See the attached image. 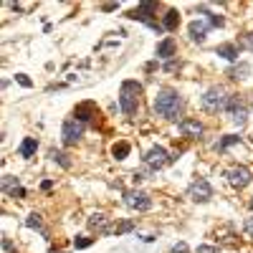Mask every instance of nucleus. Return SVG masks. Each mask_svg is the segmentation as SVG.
<instances>
[{
    "instance_id": "obj_1",
    "label": "nucleus",
    "mask_w": 253,
    "mask_h": 253,
    "mask_svg": "<svg viewBox=\"0 0 253 253\" xmlns=\"http://www.w3.org/2000/svg\"><path fill=\"white\" fill-rule=\"evenodd\" d=\"M155 112L165 119H177L182 112V96L175 89H162L155 96Z\"/></svg>"
},
{
    "instance_id": "obj_2",
    "label": "nucleus",
    "mask_w": 253,
    "mask_h": 253,
    "mask_svg": "<svg viewBox=\"0 0 253 253\" xmlns=\"http://www.w3.org/2000/svg\"><path fill=\"white\" fill-rule=\"evenodd\" d=\"M139 94H142V86L137 81H124L122 89H119V107L126 117H132L139 107Z\"/></svg>"
},
{
    "instance_id": "obj_3",
    "label": "nucleus",
    "mask_w": 253,
    "mask_h": 253,
    "mask_svg": "<svg viewBox=\"0 0 253 253\" xmlns=\"http://www.w3.org/2000/svg\"><path fill=\"white\" fill-rule=\"evenodd\" d=\"M200 104H203L205 112H223L225 104H228V96H225V91H223L220 86H213V89H208V91L203 94Z\"/></svg>"
},
{
    "instance_id": "obj_4",
    "label": "nucleus",
    "mask_w": 253,
    "mask_h": 253,
    "mask_svg": "<svg viewBox=\"0 0 253 253\" xmlns=\"http://www.w3.org/2000/svg\"><path fill=\"white\" fill-rule=\"evenodd\" d=\"M225 180H228V185H233L236 190H241V187H246L253 180V175H251L248 167L233 165V167H228V170H225Z\"/></svg>"
},
{
    "instance_id": "obj_5",
    "label": "nucleus",
    "mask_w": 253,
    "mask_h": 253,
    "mask_svg": "<svg viewBox=\"0 0 253 253\" xmlns=\"http://www.w3.org/2000/svg\"><path fill=\"white\" fill-rule=\"evenodd\" d=\"M124 205L132 208V210H139V213H144V210L152 208V200L147 193H142V190H126L124 193Z\"/></svg>"
},
{
    "instance_id": "obj_6",
    "label": "nucleus",
    "mask_w": 253,
    "mask_h": 253,
    "mask_svg": "<svg viewBox=\"0 0 253 253\" xmlns=\"http://www.w3.org/2000/svg\"><path fill=\"white\" fill-rule=\"evenodd\" d=\"M187 198L195 200V203H208L210 198H213V187H210V182L205 177H198L193 185L187 187Z\"/></svg>"
},
{
    "instance_id": "obj_7",
    "label": "nucleus",
    "mask_w": 253,
    "mask_h": 253,
    "mask_svg": "<svg viewBox=\"0 0 253 253\" xmlns=\"http://www.w3.org/2000/svg\"><path fill=\"white\" fill-rule=\"evenodd\" d=\"M61 137H63V144H76L84 137V122L66 119L63 122V129H61Z\"/></svg>"
},
{
    "instance_id": "obj_8",
    "label": "nucleus",
    "mask_w": 253,
    "mask_h": 253,
    "mask_svg": "<svg viewBox=\"0 0 253 253\" xmlns=\"http://www.w3.org/2000/svg\"><path fill=\"white\" fill-rule=\"evenodd\" d=\"M167 162H170V157H167V150H165V147H152V150L144 155V165L150 167L152 172L162 170V167H165Z\"/></svg>"
},
{
    "instance_id": "obj_9",
    "label": "nucleus",
    "mask_w": 253,
    "mask_h": 253,
    "mask_svg": "<svg viewBox=\"0 0 253 253\" xmlns=\"http://www.w3.org/2000/svg\"><path fill=\"white\" fill-rule=\"evenodd\" d=\"M180 132H182L185 137H200V134L205 132V126H203L198 119H182V122H180Z\"/></svg>"
},
{
    "instance_id": "obj_10",
    "label": "nucleus",
    "mask_w": 253,
    "mask_h": 253,
    "mask_svg": "<svg viewBox=\"0 0 253 253\" xmlns=\"http://www.w3.org/2000/svg\"><path fill=\"white\" fill-rule=\"evenodd\" d=\"M3 193L5 195H18V198H23L26 195V190L23 187H20V182H18V177H10V175H5L3 177Z\"/></svg>"
},
{
    "instance_id": "obj_11",
    "label": "nucleus",
    "mask_w": 253,
    "mask_h": 253,
    "mask_svg": "<svg viewBox=\"0 0 253 253\" xmlns=\"http://www.w3.org/2000/svg\"><path fill=\"white\" fill-rule=\"evenodd\" d=\"M208 28H210V23H205L203 18L193 20V23H190V36H193V41L203 43V41H205V33H208Z\"/></svg>"
},
{
    "instance_id": "obj_12",
    "label": "nucleus",
    "mask_w": 253,
    "mask_h": 253,
    "mask_svg": "<svg viewBox=\"0 0 253 253\" xmlns=\"http://www.w3.org/2000/svg\"><path fill=\"white\" fill-rule=\"evenodd\" d=\"M89 114H96V104H94V101H84V104H79V107H76L74 119H79V122H86V119H91Z\"/></svg>"
},
{
    "instance_id": "obj_13",
    "label": "nucleus",
    "mask_w": 253,
    "mask_h": 253,
    "mask_svg": "<svg viewBox=\"0 0 253 253\" xmlns=\"http://www.w3.org/2000/svg\"><path fill=\"white\" fill-rule=\"evenodd\" d=\"M36 150H38V139L36 137H26L23 142H20V147H18V155L28 160V157L36 155Z\"/></svg>"
},
{
    "instance_id": "obj_14",
    "label": "nucleus",
    "mask_w": 253,
    "mask_h": 253,
    "mask_svg": "<svg viewBox=\"0 0 253 253\" xmlns=\"http://www.w3.org/2000/svg\"><path fill=\"white\" fill-rule=\"evenodd\" d=\"M89 228L91 230H99V233H107V230H109V218L104 215V213H94L89 218Z\"/></svg>"
},
{
    "instance_id": "obj_15",
    "label": "nucleus",
    "mask_w": 253,
    "mask_h": 253,
    "mask_svg": "<svg viewBox=\"0 0 253 253\" xmlns=\"http://www.w3.org/2000/svg\"><path fill=\"white\" fill-rule=\"evenodd\" d=\"M157 56L160 58H172L175 56V41L172 38H165L157 43Z\"/></svg>"
},
{
    "instance_id": "obj_16",
    "label": "nucleus",
    "mask_w": 253,
    "mask_h": 253,
    "mask_svg": "<svg viewBox=\"0 0 253 253\" xmlns=\"http://www.w3.org/2000/svg\"><path fill=\"white\" fill-rule=\"evenodd\" d=\"M215 53L223 56V58H228V61H238V46H233V43H220L215 48Z\"/></svg>"
},
{
    "instance_id": "obj_17",
    "label": "nucleus",
    "mask_w": 253,
    "mask_h": 253,
    "mask_svg": "<svg viewBox=\"0 0 253 253\" xmlns=\"http://www.w3.org/2000/svg\"><path fill=\"white\" fill-rule=\"evenodd\" d=\"M177 23H180V13H177V10H167L165 18H162V28H165V31H175Z\"/></svg>"
},
{
    "instance_id": "obj_18",
    "label": "nucleus",
    "mask_w": 253,
    "mask_h": 253,
    "mask_svg": "<svg viewBox=\"0 0 253 253\" xmlns=\"http://www.w3.org/2000/svg\"><path fill=\"white\" fill-rule=\"evenodd\" d=\"M129 230H134V220H124V223L109 225L107 233H109V236H122V233H129Z\"/></svg>"
},
{
    "instance_id": "obj_19",
    "label": "nucleus",
    "mask_w": 253,
    "mask_h": 253,
    "mask_svg": "<svg viewBox=\"0 0 253 253\" xmlns=\"http://www.w3.org/2000/svg\"><path fill=\"white\" fill-rule=\"evenodd\" d=\"M129 150H132L129 142H117V144L112 147V155H114L117 160H124L126 155H129Z\"/></svg>"
},
{
    "instance_id": "obj_20",
    "label": "nucleus",
    "mask_w": 253,
    "mask_h": 253,
    "mask_svg": "<svg viewBox=\"0 0 253 253\" xmlns=\"http://www.w3.org/2000/svg\"><path fill=\"white\" fill-rule=\"evenodd\" d=\"M248 74H251V66H248V63H238L236 69H230V71H228L230 79H246Z\"/></svg>"
},
{
    "instance_id": "obj_21",
    "label": "nucleus",
    "mask_w": 253,
    "mask_h": 253,
    "mask_svg": "<svg viewBox=\"0 0 253 253\" xmlns=\"http://www.w3.org/2000/svg\"><path fill=\"white\" fill-rule=\"evenodd\" d=\"M48 155H51V160H53V162H58L61 167H71V162L66 160V155H63V152H58V150H51Z\"/></svg>"
},
{
    "instance_id": "obj_22",
    "label": "nucleus",
    "mask_w": 253,
    "mask_h": 253,
    "mask_svg": "<svg viewBox=\"0 0 253 253\" xmlns=\"http://www.w3.org/2000/svg\"><path fill=\"white\" fill-rule=\"evenodd\" d=\"M238 139H241V137H236V134H228V137H223V139L218 142V150H220V152H225L228 147H230V144H236Z\"/></svg>"
},
{
    "instance_id": "obj_23",
    "label": "nucleus",
    "mask_w": 253,
    "mask_h": 253,
    "mask_svg": "<svg viewBox=\"0 0 253 253\" xmlns=\"http://www.w3.org/2000/svg\"><path fill=\"white\" fill-rule=\"evenodd\" d=\"M246 117H248V112H246L243 107L236 109V112H233V124H236V126H243V124H246Z\"/></svg>"
},
{
    "instance_id": "obj_24",
    "label": "nucleus",
    "mask_w": 253,
    "mask_h": 253,
    "mask_svg": "<svg viewBox=\"0 0 253 253\" xmlns=\"http://www.w3.org/2000/svg\"><path fill=\"white\" fill-rule=\"evenodd\" d=\"M91 243H94V238H86V236H79V238L74 241V246H76V248H89Z\"/></svg>"
},
{
    "instance_id": "obj_25",
    "label": "nucleus",
    "mask_w": 253,
    "mask_h": 253,
    "mask_svg": "<svg viewBox=\"0 0 253 253\" xmlns=\"http://www.w3.org/2000/svg\"><path fill=\"white\" fill-rule=\"evenodd\" d=\"M26 225H28V228H41V215H38V213H31V215L26 218Z\"/></svg>"
},
{
    "instance_id": "obj_26",
    "label": "nucleus",
    "mask_w": 253,
    "mask_h": 253,
    "mask_svg": "<svg viewBox=\"0 0 253 253\" xmlns=\"http://www.w3.org/2000/svg\"><path fill=\"white\" fill-rule=\"evenodd\" d=\"M15 81L20 84V86H26V89H31V86H33V81H31L26 74H15Z\"/></svg>"
},
{
    "instance_id": "obj_27",
    "label": "nucleus",
    "mask_w": 253,
    "mask_h": 253,
    "mask_svg": "<svg viewBox=\"0 0 253 253\" xmlns=\"http://www.w3.org/2000/svg\"><path fill=\"white\" fill-rule=\"evenodd\" d=\"M241 43H243L248 51H253V31H251V33H246V36L241 38Z\"/></svg>"
},
{
    "instance_id": "obj_28",
    "label": "nucleus",
    "mask_w": 253,
    "mask_h": 253,
    "mask_svg": "<svg viewBox=\"0 0 253 253\" xmlns=\"http://www.w3.org/2000/svg\"><path fill=\"white\" fill-rule=\"evenodd\" d=\"M243 230H246V236H248V238H253V218H248V220L243 223Z\"/></svg>"
},
{
    "instance_id": "obj_29",
    "label": "nucleus",
    "mask_w": 253,
    "mask_h": 253,
    "mask_svg": "<svg viewBox=\"0 0 253 253\" xmlns=\"http://www.w3.org/2000/svg\"><path fill=\"white\" fill-rule=\"evenodd\" d=\"M208 15H210V13H208ZM223 23H225V20H223L220 15H210V26H218V28H220Z\"/></svg>"
},
{
    "instance_id": "obj_30",
    "label": "nucleus",
    "mask_w": 253,
    "mask_h": 253,
    "mask_svg": "<svg viewBox=\"0 0 253 253\" xmlns=\"http://www.w3.org/2000/svg\"><path fill=\"white\" fill-rule=\"evenodd\" d=\"M198 253H218L215 246H198Z\"/></svg>"
},
{
    "instance_id": "obj_31",
    "label": "nucleus",
    "mask_w": 253,
    "mask_h": 253,
    "mask_svg": "<svg viewBox=\"0 0 253 253\" xmlns=\"http://www.w3.org/2000/svg\"><path fill=\"white\" fill-rule=\"evenodd\" d=\"M13 8H15V10H20V13H26V10H31L33 5H31V3H15Z\"/></svg>"
},
{
    "instance_id": "obj_32",
    "label": "nucleus",
    "mask_w": 253,
    "mask_h": 253,
    "mask_svg": "<svg viewBox=\"0 0 253 253\" xmlns=\"http://www.w3.org/2000/svg\"><path fill=\"white\" fill-rule=\"evenodd\" d=\"M187 251V246L185 243H177V246H172V253H185Z\"/></svg>"
},
{
    "instance_id": "obj_33",
    "label": "nucleus",
    "mask_w": 253,
    "mask_h": 253,
    "mask_svg": "<svg viewBox=\"0 0 253 253\" xmlns=\"http://www.w3.org/2000/svg\"><path fill=\"white\" fill-rule=\"evenodd\" d=\"M248 205H251V210H253V198H251V203H248Z\"/></svg>"
},
{
    "instance_id": "obj_34",
    "label": "nucleus",
    "mask_w": 253,
    "mask_h": 253,
    "mask_svg": "<svg viewBox=\"0 0 253 253\" xmlns=\"http://www.w3.org/2000/svg\"><path fill=\"white\" fill-rule=\"evenodd\" d=\"M51 253H63V251H51Z\"/></svg>"
}]
</instances>
